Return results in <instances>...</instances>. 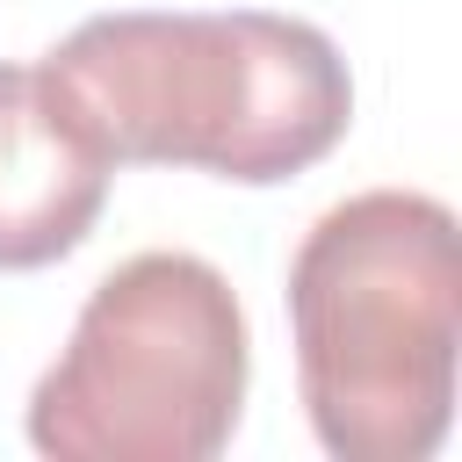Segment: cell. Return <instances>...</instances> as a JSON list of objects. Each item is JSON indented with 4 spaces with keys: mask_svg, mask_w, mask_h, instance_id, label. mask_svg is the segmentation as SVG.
<instances>
[{
    "mask_svg": "<svg viewBox=\"0 0 462 462\" xmlns=\"http://www.w3.org/2000/svg\"><path fill=\"white\" fill-rule=\"evenodd\" d=\"M43 79L116 166H195L274 188L318 166L354 123V79L325 29L296 14H94Z\"/></svg>",
    "mask_w": 462,
    "mask_h": 462,
    "instance_id": "obj_1",
    "label": "cell"
},
{
    "mask_svg": "<svg viewBox=\"0 0 462 462\" xmlns=\"http://www.w3.org/2000/svg\"><path fill=\"white\" fill-rule=\"evenodd\" d=\"M289 332L310 433L339 462H426L455 419L462 253L411 188L332 202L289 260Z\"/></svg>",
    "mask_w": 462,
    "mask_h": 462,
    "instance_id": "obj_2",
    "label": "cell"
},
{
    "mask_svg": "<svg viewBox=\"0 0 462 462\" xmlns=\"http://www.w3.org/2000/svg\"><path fill=\"white\" fill-rule=\"evenodd\" d=\"M253 339L231 282L195 253H137L94 282L65 354L29 390L51 462H209L245 411Z\"/></svg>",
    "mask_w": 462,
    "mask_h": 462,
    "instance_id": "obj_3",
    "label": "cell"
},
{
    "mask_svg": "<svg viewBox=\"0 0 462 462\" xmlns=\"http://www.w3.org/2000/svg\"><path fill=\"white\" fill-rule=\"evenodd\" d=\"M116 159L79 130L43 65H0V274L65 260L101 202Z\"/></svg>",
    "mask_w": 462,
    "mask_h": 462,
    "instance_id": "obj_4",
    "label": "cell"
}]
</instances>
